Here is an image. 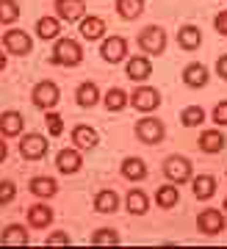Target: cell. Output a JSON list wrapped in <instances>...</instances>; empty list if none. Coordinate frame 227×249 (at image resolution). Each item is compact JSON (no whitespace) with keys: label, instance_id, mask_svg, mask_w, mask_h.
<instances>
[{"label":"cell","instance_id":"cell-40","mask_svg":"<svg viewBox=\"0 0 227 249\" xmlns=\"http://www.w3.org/2000/svg\"><path fill=\"white\" fill-rule=\"evenodd\" d=\"M216 70H219V75H222V78H227V55H222V58H219Z\"/></svg>","mask_w":227,"mask_h":249},{"label":"cell","instance_id":"cell-35","mask_svg":"<svg viewBox=\"0 0 227 249\" xmlns=\"http://www.w3.org/2000/svg\"><path fill=\"white\" fill-rule=\"evenodd\" d=\"M92 241H95V244H119V235L114 230H97Z\"/></svg>","mask_w":227,"mask_h":249},{"label":"cell","instance_id":"cell-15","mask_svg":"<svg viewBox=\"0 0 227 249\" xmlns=\"http://www.w3.org/2000/svg\"><path fill=\"white\" fill-rule=\"evenodd\" d=\"M28 222L34 224V227H47L53 222V211L47 205H34L31 211H28Z\"/></svg>","mask_w":227,"mask_h":249},{"label":"cell","instance_id":"cell-25","mask_svg":"<svg viewBox=\"0 0 227 249\" xmlns=\"http://www.w3.org/2000/svg\"><path fill=\"white\" fill-rule=\"evenodd\" d=\"M213 191H216V180H213V178L202 175V178L194 180V194H197V199H208Z\"/></svg>","mask_w":227,"mask_h":249},{"label":"cell","instance_id":"cell-38","mask_svg":"<svg viewBox=\"0 0 227 249\" xmlns=\"http://www.w3.org/2000/svg\"><path fill=\"white\" fill-rule=\"evenodd\" d=\"M47 244H53V247H61V244H70V235H67V232H53L50 238H47Z\"/></svg>","mask_w":227,"mask_h":249},{"label":"cell","instance_id":"cell-16","mask_svg":"<svg viewBox=\"0 0 227 249\" xmlns=\"http://www.w3.org/2000/svg\"><path fill=\"white\" fill-rule=\"evenodd\" d=\"M150 72H152V67H150V61H147V58H141V55H136V58L128 61V75H131L133 80L150 78Z\"/></svg>","mask_w":227,"mask_h":249},{"label":"cell","instance_id":"cell-24","mask_svg":"<svg viewBox=\"0 0 227 249\" xmlns=\"http://www.w3.org/2000/svg\"><path fill=\"white\" fill-rule=\"evenodd\" d=\"M122 175H125L128 180H141L144 175H147V166H144L139 158H128V160L122 163Z\"/></svg>","mask_w":227,"mask_h":249},{"label":"cell","instance_id":"cell-21","mask_svg":"<svg viewBox=\"0 0 227 249\" xmlns=\"http://www.w3.org/2000/svg\"><path fill=\"white\" fill-rule=\"evenodd\" d=\"M58 169L61 172H78L80 169V155L75 150H61L58 152Z\"/></svg>","mask_w":227,"mask_h":249},{"label":"cell","instance_id":"cell-19","mask_svg":"<svg viewBox=\"0 0 227 249\" xmlns=\"http://www.w3.org/2000/svg\"><path fill=\"white\" fill-rule=\"evenodd\" d=\"M116 11L125 19H136L144 11V0H116Z\"/></svg>","mask_w":227,"mask_h":249},{"label":"cell","instance_id":"cell-42","mask_svg":"<svg viewBox=\"0 0 227 249\" xmlns=\"http://www.w3.org/2000/svg\"><path fill=\"white\" fill-rule=\"evenodd\" d=\"M3 64H6V58H3V53H0V70H3Z\"/></svg>","mask_w":227,"mask_h":249},{"label":"cell","instance_id":"cell-32","mask_svg":"<svg viewBox=\"0 0 227 249\" xmlns=\"http://www.w3.org/2000/svg\"><path fill=\"white\" fill-rule=\"evenodd\" d=\"M202 119H205V111H202L200 106H189V108L183 111V124H189V127L200 124Z\"/></svg>","mask_w":227,"mask_h":249},{"label":"cell","instance_id":"cell-9","mask_svg":"<svg viewBox=\"0 0 227 249\" xmlns=\"http://www.w3.org/2000/svg\"><path fill=\"white\" fill-rule=\"evenodd\" d=\"M125 50H128V45H125L122 36H108L103 42V58L105 61H119V58H125Z\"/></svg>","mask_w":227,"mask_h":249},{"label":"cell","instance_id":"cell-34","mask_svg":"<svg viewBox=\"0 0 227 249\" xmlns=\"http://www.w3.org/2000/svg\"><path fill=\"white\" fill-rule=\"evenodd\" d=\"M14 194H17L14 183H11V180H3V183H0V205L11 202V199H14Z\"/></svg>","mask_w":227,"mask_h":249},{"label":"cell","instance_id":"cell-5","mask_svg":"<svg viewBox=\"0 0 227 249\" xmlns=\"http://www.w3.org/2000/svg\"><path fill=\"white\" fill-rule=\"evenodd\" d=\"M3 45L9 47V53L25 55L28 50H31V36H28L25 31H6V36H3Z\"/></svg>","mask_w":227,"mask_h":249},{"label":"cell","instance_id":"cell-31","mask_svg":"<svg viewBox=\"0 0 227 249\" xmlns=\"http://www.w3.org/2000/svg\"><path fill=\"white\" fill-rule=\"evenodd\" d=\"M19 17V6L14 0H0V22H14Z\"/></svg>","mask_w":227,"mask_h":249},{"label":"cell","instance_id":"cell-33","mask_svg":"<svg viewBox=\"0 0 227 249\" xmlns=\"http://www.w3.org/2000/svg\"><path fill=\"white\" fill-rule=\"evenodd\" d=\"M25 241H28V232L22 227H17V224L3 232V244H25Z\"/></svg>","mask_w":227,"mask_h":249},{"label":"cell","instance_id":"cell-37","mask_svg":"<svg viewBox=\"0 0 227 249\" xmlns=\"http://www.w3.org/2000/svg\"><path fill=\"white\" fill-rule=\"evenodd\" d=\"M213 119H216L219 124H227V100H225V103H219V106L213 108Z\"/></svg>","mask_w":227,"mask_h":249},{"label":"cell","instance_id":"cell-36","mask_svg":"<svg viewBox=\"0 0 227 249\" xmlns=\"http://www.w3.org/2000/svg\"><path fill=\"white\" fill-rule=\"evenodd\" d=\"M47 127H50L53 136H58L61 133V116L58 114H47Z\"/></svg>","mask_w":227,"mask_h":249},{"label":"cell","instance_id":"cell-17","mask_svg":"<svg viewBox=\"0 0 227 249\" xmlns=\"http://www.w3.org/2000/svg\"><path fill=\"white\" fill-rule=\"evenodd\" d=\"M80 34L86 36V39H100L105 34V22L100 17H86L80 22Z\"/></svg>","mask_w":227,"mask_h":249},{"label":"cell","instance_id":"cell-4","mask_svg":"<svg viewBox=\"0 0 227 249\" xmlns=\"http://www.w3.org/2000/svg\"><path fill=\"white\" fill-rule=\"evenodd\" d=\"M34 103L39 108H53L58 103V86H56L53 80H42L34 89Z\"/></svg>","mask_w":227,"mask_h":249},{"label":"cell","instance_id":"cell-13","mask_svg":"<svg viewBox=\"0 0 227 249\" xmlns=\"http://www.w3.org/2000/svg\"><path fill=\"white\" fill-rule=\"evenodd\" d=\"M72 139H75V144H78V147H83V150H92V147L97 144L95 127H89V124H78V127L72 130Z\"/></svg>","mask_w":227,"mask_h":249},{"label":"cell","instance_id":"cell-14","mask_svg":"<svg viewBox=\"0 0 227 249\" xmlns=\"http://www.w3.org/2000/svg\"><path fill=\"white\" fill-rule=\"evenodd\" d=\"M22 130V116L17 111H6V114L0 116V133L6 136H17Z\"/></svg>","mask_w":227,"mask_h":249},{"label":"cell","instance_id":"cell-43","mask_svg":"<svg viewBox=\"0 0 227 249\" xmlns=\"http://www.w3.org/2000/svg\"><path fill=\"white\" fill-rule=\"evenodd\" d=\"M225 211H227V199H225Z\"/></svg>","mask_w":227,"mask_h":249},{"label":"cell","instance_id":"cell-29","mask_svg":"<svg viewBox=\"0 0 227 249\" xmlns=\"http://www.w3.org/2000/svg\"><path fill=\"white\" fill-rule=\"evenodd\" d=\"M155 199H158L161 208H172L180 196H177V188L175 186H161V188H158V194H155Z\"/></svg>","mask_w":227,"mask_h":249},{"label":"cell","instance_id":"cell-11","mask_svg":"<svg viewBox=\"0 0 227 249\" xmlns=\"http://www.w3.org/2000/svg\"><path fill=\"white\" fill-rule=\"evenodd\" d=\"M56 9H58V14H61L64 19H70V22H75V19L83 17V0H56Z\"/></svg>","mask_w":227,"mask_h":249},{"label":"cell","instance_id":"cell-1","mask_svg":"<svg viewBox=\"0 0 227 249\" xmlns=\"http://www.w3.org/2000/svg\"><path fill=\"white\" fill-rule=\"evenodd\" d=\"M83 58V50H80L78 42H72V39H61L56 50H53V61L56 64H64V67H72V64H78Z\"/></svg>","mask_w":227,"mask_h":249},{"label":"cell","instance_id":"cell-30","mask_svg":"<svg viewBox=\"0 0 227 249\" xmlns=\"http://www.w3.org/2000/svg\"><path fill=\"white\" fill-rule=\"evenodd\" d=\"M125 103H128V97H125L122 89H111L105 94V108H108V111H122Z\"/></svg>","mask_w":227,"mask_h":249},{"label":"cell","instance_id":"cell-27","mask_svg":"<svg viewBox=\"0 0 227 249\" xmlns=\"http://www.w3.org/2000/svg\"><path fill=\"white\" fill-rule=\"evenodd\" d=\"M147 208H150V199H147L144 191H131V194H128V211H131V213H144Z\"/></svg>","mask_w":227,"mask_h":249},{"label":"cell","instance_id":"cell-7","mask_svg":"<svg viewBox=\"0 0 227 249\" xmlns=\"http://www.w3.org/2000/svg\"><path fill=\"white\" fill-rule=\"evenodd\" d=\"M44 150H47V142H44L42 136H36V133L25 136V139L19 142V152H22L25 158H31V160L42 158V155H44Z\"/></svg>","mask_w":227,"mask_h":249},{"label":"cell","instance_id":"cell-23","mask_svg":"<svg viewBox=\"0 0 227 249\" xmlns=\"http://www.w3.org/2000/svg\"><path fill=\"white\" fill-rule=\"evenodd\" d=\"M56 180L53 178H34L31 180V191H34L36 196H53L56 194Z\"/></svg>","mask_w":227,"mask_h":249},{"label":"cell","instance_id":"cell-28","mask_svg":"<svg viewBox=\"0 0 227 249\" xmlns=\"http://www.w3.org/2000/svg\"><path fill=\"white\" fill-rule=\"evenodd\" d=\"M97 100H100V91H97L95 83H83L78 89V103L80 106H95Z\"/></svg>","mask_w":227,"mask_h":249},{"label":"cell","instance_id":"cell-8","mask_svg":"<svg viewBox=\"0 0 227 249\" xmlns=\"http://www.w3.org/2000/svg\"><path fill=\"white\" fill-rule=\"evenodd\" d=\"M197 224H200L202 232L216 235V232H222V227H225V219H222V213H219V211H202L200 219H197Z\"/></svg>","mask_w":227,"mask_h":249},{"label":"cell","instance_id":"cell-6","mask_svg":"<svg viewBox=\"0 0 227 249\" xmlns=\"http://www.w3.org/2000/svg\"><path fill=\"white\" fill-rule=\"evenodd\" d=\"M136 133H139L141 142L155 144V142H161V139H164V124L150 116V119H141V122L136 124Z\"/></svg>","mask_w":227,"mask_h":249},{"label":"cell","instance_id":"cell-26","mask_svg":"<svg viewBox=\"0 0 227 249\" xmlns=\"http://www.w3.org/2000/svg\"><path fill=\"white\" fill-rule=\"evenodd\" d=\"M116 205H119V199H116L114 191H100L95 199V208L100 213H111V211H116Z\"/></svg>","mask_w":227,"mask_h":249},{"label":"cell","instance_id":"cell-22","mask_svg":"<svg viewBox=\"0 0 227 249\" xmlns=\"http://www.w3.org/2000/svg\"><path fill=\"white\" fill-rule=\"evenodd\" d=\"M58 31H61V22L53 17H42L36 22V34L42 36V39H53V36H58Z\"/></svg>","mask_w":227,"mask_h":249},{"label":"cell","instance_id":"cell-12","mask_svg":"<svg viewBox=\"0 0 227 249\" xmlns=\"http://www.w3.org/2000/svg\"><path fill=\"white\" fill-rule=\"evenodd\" d=\"M183 80L189 83V86H194V89H200V86L208 83V70H205L202 64H189L186 72H183Z\"/></svg>","mask_w":227,"mask_h":249},{"label":"cell","instance_id":"cell-41","mask_svg":"<svg viewBox=\"0 0 227 249\" xmlns=\"http://www.w3.org/2000/svg\"><path fill=\"white\" fill-rule=\"evenodd\" d=\"M3 158H6V144L0 142V160H3Z\"/></svg>","mask_w":227,"mask_h":249},{"label":"cell","instance_id":"cell-3","mask_svg":"<svg viewBox=\"0 0 227 249\" xmlns=\"http://www.w3.org/2000/svg\"><path fill=\"white\" fill-rule=\"evenodd\" d=\"M164 172H166V178L172 180V183H183V180L191 178V163H189L186 158H180V155H172V158H166Z\"/></svg>","mask_w":227,"mask_h":249},{"label":"cell","instance_id":"cell-2","mask_svg":"<svg viewBox=\"0 0 227 249\" xmlns=\"http://www.w3.org/2000/svg\"><path fill=\"white\" fill-rule=\"evenodd\" d=\"M139 45H141V50H147V53H161L164 50V45H166V34H164V28H158V25H150V28H144L139 34Z\"/></svg>","mask_w":227,"mask_h":249},{"label":"cell","instance_id":"cell-10","mask_svg":"<svg viewBox=\"0 0 227 249\" xmlns=\"http://www.w3.org/2000/svg\"><path fill=\"white\" fill-rule=\"evenodd\" d=\"M158 91L150 89V86H144V89H136L133 91V106L139 108V111H152V108L158 106Z\"/></svg>","mask_w":227,"mask_h":249},{"label":"cell","instance_id":"cell-20","mask_svg":"<svg viewBox=\"0 0 227 249\" xmlns=\"http://www.w3.org/2000/svg\"><path fill=\"white\" fill-rule=\"evenodd\" d=\"M177 39H180V45L186 47V50H197L200 47V28H194V25H186L180 28V34H177Z\"/></svg>","mask_w":227,"mask_h":249},{"label":"cell","instance_id":"cell-18","mask_svg":"<svg viewBox=\"0 0 227 249\" xmlns=\"http://www.w3.org/2000/svg\"><path fill=\"white\" fill-rule=\"evenodd\" d=\"M200 147L205 152H219L225 147V136L219 133V130H205V133L200 136Z\"/></svg>","mask_w":227,"mask_h":249},{"label":"cell","instance_id":"cell-39","mask_svg":"<svg viewBox=\"0 0 227 249\" xmlns=\"http://www.w3.org/2000/svg\"><path fill=\"white\" fill-rule=\"evenodd\" d=\"M213 25H216V31H219V34H227V11L216 14V22H213Z\"/></svg>","mask_w":227,"mask_h":249}]
</instances>
